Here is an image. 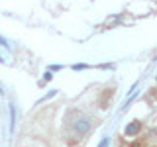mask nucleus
Instances as JSON below:
<instances>
[{
    "instance_id": "7ed1b4c3",
    "label": "nucleus",
    "mask_w": 157,
    "mask_h": 147,
    "mask_svg": "<svg viewBox=\"0 0 157 147\" xmlns=\"http://www.w3.org/2000/svg\"><path fill=\"white\" fill-rule=\"evenodd\" d=\"M51 78H53V75H51V71H47L45 75H43V81H51Z\"/></svg>"
},
{
    "instance_id": "423d86ee",
    "label": "nucleus",
    "mask_w": 157,
    "mask_h": 147,
    "mask_svg": "<svg viewBox=\"0 0 157 147\" xmlns=\"http://www.w3.org/2000/svg\"><path fill=\"white\" fill-rule=\"evenodd\" d=\"M130 147H140V145H130Z\"/></svg>"
},
{
    "instance_id": "39448f33",
    "label": "nucleus",
    "mask_w": 157,
    "mask_h": 147,
    "mask_svg": "<svg viewBox=\"0 0 157 147\" xmlns=\"http://www.w3.org/2000/svg\"><path fill=\"white\" fill-rule=\"evenodd\" d=\"M106 145H108V139H102L100 143H98V147H106Z\"/></svg>"
},
{
    "instance_id": "f03ea898",
    "label": "nucleus",
    "mask_w": 157,
    "mask_h": 147,
    "mask_svg": "<svg viewBox=\"0 0 157 147\" xmlns=\"http://www.w3.org/2000/svg\"><path fill=\"white\" fill-rule=\"evenodd\" d=\"M90 130V124H88L86 120H81V122H77L75 124V131L78 135H82V134H86V131Z\"/></svg>"
},
{
    "instance_id": "f257e3e1",
    "label": "nucleus",
    "mask_w": 157,
    "mask_h": 147,
    "mask_svg": "<svg viewBox=\"0 0 157 147\" xmlns=\"http://www.w3.org/2000/svg\"><path fill=\"white\" fill-rule=\"evenodd\" d=\"M141 131V124L140 122H132V124H128L126 126V130H124V134L128 135V137H134V135H137Z\"/></svg>"
},
{
    "instance_id": "20e7f679",
    "label": "nucleus",
    "mask_w": 157,
    "mask_h": 147,
    "mask_svg": "<svg viewBox=\"0 0 157 147\" xmlns=\"http://www.w3.org/2000/svg\"><path fill=\"white\" fill-rule=\"evenodd\" d=\"M73 69H75V71H81V69H86V65H73Z\"/></svg>"
}]
</instances>
